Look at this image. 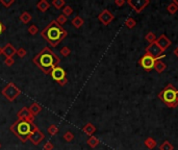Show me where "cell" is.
<instances>
[{
  "instance_id": "b9f144b4",
  "label": "cell",
  "mask_w": 178,
  "mask_h": 150,
  "mask_svg": "<svg viewBox=\"0 0 178 150\" xmlns=\"http://www.w3.org/2000/svg\"><path fill=\"white\" fill-rule=\"evenodd\" d=\"M1 54H3V53H2V47H0V55H1Z\"/></svg>"
},
{
  "instance_id": "ba28073f",
  "label": "cell",
  "mask_w": 178,
  "mask_h": 150,
  "mask_svg": "<svg viewBox=\"0 0 178 150\" xmlns=\"http://www.w3.org/2000/svg\"><path fill=\"white\" fill-rule=\"evenodd\" d=\"M126 3L133 10V12L141 14L150 4V0H128Z\"/></svg>"
},
{
  "instance_id": "cb8c5ba5",
  "label": "cell",
  "mask_w": 178,
  "mask_h": 150,
  "mask_svg": "<svg viewBox=\"0 0 178 150\" xmlns=\"http://www.w3.org/2000/svg\"><path fill=\"white\" fill-rule=\"evenodd\" d=\"M160 150H174V146L169 141H165L160 145Z\"/></svg>"
},
{
  "instance_id": "e575fe53",
  "label": "cell",
  "mask_w": 178,
  "mask_h": 150,
  "mask_svg": "<svg viewBox=\"0 0 178 150\" xmlns=\"http://www.w3.org/2000/svg\"><path fill=\"white\" fill-rule=\"evenodd\" d=\"M27 54V51L25 50L24 48H19L17 49V55L19 56L20 59H23V58H25V55Z\"/></svg>"
},
{
  "instance_id": "836d02e7",
  "label": "cell",
  "mask_w": 178,
  "mask_h": 150,
  "mask_svg": "<svg viewBox=\"0 0 178 150\" xmlns=\"http://www.w3.org/2000/svg\"><path fill=\"white\" fill-rule=\"evenodd\" d=\"M74 139V135L71 132H67L64 133V140L66 142H71Z\"/></svg>"
},
{
  "instance_id": "2e32d148",
  "label": "cell",
  "mask_w": 178,
  "mask_h": 150,
  "mask_svg": "<svg viewBox=\"0 0 178 150\" xmlns=\"http://www.w3.org/2000/svg\"><path fill=\"white\" fill-rule=\"evenodd\" d=\"M49 7H50V3H49L47 0H41V1H39L37 3V9L42 13L47 12Z\"/></svg>"
},
{
  "instance_id": "7a4b0ae2",
  "label": "cell",
  "mask_w": 178,
  "mask_h": 150,
  "mask_svg": "<svg viewBox=\"0 0 178 150\" xmlns=\"http://www.w3.org/2000/svg\"><path fill=\"white\" fill-rule=\"evenodd\" d=\"M40 34L50 44L51 47H56L67 37L68 32L55 20H52L43 29Z\"/></svg>"
},
{
  "instance_id": "4316f807",
  "label": "cell",
  "mask_w": 178,
  "mask_h": 150,
  "mask_svg": "<svg viewBox=\"0 0 178 150\" xmlns=\"http://www.w3.org/2000/svg\"><path fill=\"white\" fill-rule=\"evenodd\" d=\"M167 10H168V13L171 14V15H175V14L177 13V10H178V7L173 3V2H171V3L167 6Z\"/></svg>"
},
{
  "instance_id": "7c38bea8",
  "label": "cell",
  "mask_w": 178,
  "mask_h": 150,
  "mask_svg": "<svg viewBox=\"0 0 178 150\" xmlns=\"http://www.w3.org/2000/svg\"><path fill=\"white\" fill-rule=\"evenodd\" d=\"M155 43H156V44L158 45V47H160L163 51L167 50V49H168L172 44L171 40H170L166 34H160V37L156 39V41H155Z\"/></svg>"
},
{
  "instance_id": "d590c367",
  "label": "cell",
  "mask_w": 178,
  "mask_h": 150,
  "mask_svg": "<svg viewBox=\"0 0 178 150\" xmlns=\"http://www.w3.org/2000/svg\"><path fill=\"white\" fill-rule=\"evenodd\" d=\"M14 64H15V59L13 58H7L4 59V65L6 67H12Z\"/></svg>"
},
{
  "instance_id": "74e56055",
  "label": "cell",
  "mask_w": 178,
  "mask_h": 150,
  "mask_svg": "<svg viewBox=\"0 0 178 150\" xmlns=\"http://www.w3.org/2000/svg\"><path fill=\"white\" fill-rule=\"evenodd\" d=\"M126 3L125 0H115V4L117 5V6H123Z\"/></svg>"
},
{
  "instance_id": "5b68a950",
  "label": "cell",
  "mask_w": 178,
  "mask_h": 150,
  "mask_svg": "<svg viewBox=\"0 0 178 150\" xmlns=\"http://www.w3.org/2000/svg\"><path fill=\"white\" fill-rule=\"evenodd\" d=\"M1 93H2V95L9 100V101L13 102L16 98L21 95V90L17 88L16 84L14 83H9L3 89H2Z\"/></svg>"
},
{
  "instance_id": "603a6c76",
  "label": "cell",
  "mask_w": 178,
  "mask_h": 150,
  "mask_svg": "<svg viewBox=\"0 0 178 150\" xmlns=\"http://www.w3.org/2000/svg\"><path fill=\"white\" fill-rule=\"evenodd\" d=\"M156 35H155L154 32H152V31H149L148 34L145 35V40L147 41L149 44H151V43H154L155 41H156Z\"/></svg>"
},
{
  "instance_id": "d6986e66",
  "label": "cell",
  "mask_w": 178,
  "mask_h": 150,
  "mask_svg": "<svg viewBox=\"0 0 178 150\" xmlns=\"http://www.w3.org/2000/svg\"><path fill=\"white\" fill-rule=\"evenodd\" d=\"M71 22H72V25L75 27V28H80V27L83 25L84 20L80 17V16H76V17H74L72 19Z\"/></svg>"
},
{
  "instance_id": "44dd1931",
  "label": "cell",
  "mask_w": 178,
  "mask_h": 150,
  "mask_svg": "<svg viewBox=\"0 0 178 150\" xmlns=\"http://www.w3.org/2000/svg\"><path fill=\"white\" fill-rule=\"evenodd\" d=\"M144 144H145V146H146L149 150L154 149L155 147H156V145H157L156 141H155L153 138H150V137H149V138H147L146 140H145Z\"/></svg>"
},
{
  "instance_id": "5bb4252c",
  "label": "cell",
  "mask_w": 178,
  "mask_h": 150,
  "mask_svg": "<svg viewBox=\"0 0 178 150\" xmlns=\"http://www.w3.org/2000/svg\"><path fill=\"white\" fill-rule=\"evenodd\" d=\"M83 132L86 133V135L90 136V137H92V136L94 135L95 132H96V127H95V125L93 124V123L89 122V123H87L83 127Z\"/></svg>"
},
{
  "instance_id": "484cf974",
  "label": "cell",
  "mask_w": 178,
  "mask_h": 150,
  "mask_svg": "<svg viewBox=\"0 0 178 150\" xmlns=\"http://www.w3.org/2000/svg\"><path fill=\"white\" fill-rule=\"evenodd\" d=\"M65 1L64 0H53L52 1V5L55 7L56 10H63V7L65 6Z\"/></svg>"
},
{
  "instance_id": "3957f363",
  "label": "cell",
  "mask_w": 178,
  "mask_h": 150,
  "mask_svg": "<svg viewBox=\"0 0 178 150\" xmlns=\"http://www.w3.org/2000/svg\"><path fill=\"white\" fill-rule=\"evenodd\" d=\"M157 97L170 108H176L178 106V90L172 83H168L158 93Z\"/></svg>"
},
{
  "instance_id": "8992f818",
  "label": "cell",
  "mask_w": 178,
  "mask_h": 150,
  "mask_svg": "<svg viewBox=\"0 0 178 150\" xmlns=\"http://www.w3.org/2000/svg\"><path fill=\"white\" fill-rule=\"evenodd\" d=\"M51 77L53 78L54 80L56 81L59 86L64 87L68 83V77H67V73H66L65 69H63L62 67L57 66L50 72Z\"/></svg>"
},
{
  "instance_id": "f1b7e54d",
  "label": "cell",
  "mask_w": 178,
  "mask_h": 150,
  "mask_svg": "<svg viewBox=\"0 0 178 150\" xmlns=\"http://www.w3.org/2000/svg\"><path fill=\"white\" fill-rule=\"evenodd\" d=\"M73 14V9L70 6V5H65L64 9H63V15L66 16V17H69Z\"/></svg>"
},
{
  "instance_id": "ab89813d",
  "label": "cell",
  "mask_w": 178,
  "mask_h": 150,
  "mask_svg": "<svg viewBox=\"0 0 178 150\" xmlns=\"http://www.w3.org/2000/svg\"><path fill=\"white\" fill-rule=\"evenodd\" d=\"M174 55L176 56V58H178V46L174 49Z\"/></svg>"
},
{
  "instance_id": "e0dca14e",
  "label": "cell",
  "mask_w": 178,
  "mask_h": 150,
  "mask_svg": "<svg viewBox=\"0 0 178 150\" xmlns=\"http://www.w3.org/2000/svg\"><path fill=\"white\" fill-rule=\"evenodd\" d=\"M153 69H155V71H156L157 73H163L164 71L167 69V65L161 61V59H157V61L155 62Z\"/></svg>"
},
{
  "instance_id": "9a60e30c",
  "label": "cell",
  "mask_w": 178,
  "mask_h": 150,
  "mask_svg": "<svg viewBox=\"0 0 178 150\" xmlns=\"http://www.w3.org/2000/svg\"><path fill=\"white\" fill-rule=\"evenodd\" d=\"M29 115H31L30 111H29V108L24 106L22 107L20 111L17 113V117H18V120H26V118L28 117Z\"/></svg>"
},
{
  "instance_id": "d6a6232c",
  "label": "cell",
  "mask_w": 178,
  "mask_h": 150,
  "mask_svg": "<svg viewBox=\"0 0 178 150\" xmlns=\"http://www.w3.org/2000/svg\"><path fill=\"white\" fill-rule=\"evenodd\" d=\"M15 3V0H0V4H2L3 6L5 7V9H9V7H10V5Z\"/></svg>"
},
{
  "instance_id": "d4e9b609",
  "label": "cell",
  "mask_w": 178,
  "mask_h": 150,
  "mask_svg": "<svg viewBox=\"0 0 178 150\" xmlns=\"http://www.w3.org/2000/svg\"><path fill=\"white\" fill-rule=\"evenodd\" d=\"M125 25L127 28H129V29H132V28H135L136 25V20L133 18H127L126 19V21H125Z\"/></svg>"
},
{
  "instance_id": "8d00e7d4",
  "label": "cell",
  "mask_w": 178,
  "mask_h": 150,
  "mask_svg": "<svg viewBox=\"0 0 178 150\" xmlns=\"http://www.w3.org/2000/svg\"><path fill=\"white\" fill-rule=\"evenodd\" d=\"M54 148V146H53V144L51 143V142H47V143L44 145V148L43 150H53Z\"/></svg>"
},
{
  "instance_id": "ffe728a7",
  "label": "cell",
  "mask_w": 178,
  "mask_h": 150,
  "mask_svg": "<svg viewBox=\"0 0 178 150\" xmlns=\"http://www.w3.org/2000/svg\"><path fill=\"white\" fill-rule=\"evenodd\" d=\"M87 145L91 147V148H96V147L100 144V140L98 138H96L95 136H92V137H90L89 139H87Z\"/></svg>"
},
{
  "instance_id": "52a82bcc",
  "label": "cell",
  "mask_w": 178,
  "mask_h": 150,
  "mask_svg": "<svg viewBox=\"0 0 178 150\" xmlns=\"http://www.w3.org/2000/svg\"><path fill=\"white\" fill-rule=\"evenodd\" d=\"M163 58H165V55H163L160 59H154V58H152L151 55H149V54L145 53L144 55L139 59V64L141 65L142 68H143L144 70H146L147 72H150V71H151L153 68H154L155 62H156L157 59H163Z\"/></svg>"
},
{
  "instance_id": "f546056e",
  "label": "cell",
  "mask_w": 178,
  "mask_h": 150,
  "mask_svg": "<svg viewBox=\"0 0 178 150\" xmlns=\"http://www.w3.org/2000/svg\"><path fill=\"white\" fill-rule=\"evenodd\" d=\"M67 20H68V18L67 17H66V16H64V15H63V14H62V15H59V17H57L56 18V22L57 23H59V25H64V24L66 23V22H67Z\"/></svg>"
},
{
  "instance_id": "f35d334b",
  "label": "cell",
  "mask_w": 178,
  "mask_h": 150,
  "mask_svg": "<svg viewBox=\"0 0 178 150\" xmlns=\"http://www.w3.org/2000/svg\"><path fill=\"white\" fill-rule=\"evenodd\" d=\"M5 30H6V27H5V25H3V23L0 22V34H3Z\"/></svg>"
},
{
  "instance_id": "277c9868",
  "label": "cell",
  "mask_w": 178,
  "mask_h": 150,
  "mask_svg": "<svg viewBox=\"0 0 178 150\" xmlns=\"http://www.w3.org/2000/svg\"><path fill=\"white\" fill-rule=\"evenodd\" d=\"M32 124L25 121V120H17V121L14 122L13 125L10 126V132L21 142L25 143L29 139V136H30L31 133Z\"/></svg>"
},
{
  "instance_id": "4fadbf2b",
  "label": "cell",
  "mask_w": 178,
  "mask_h": 150,
  "mask_svg": "<svg viewBox=\"0 0 178 150\" xmlns=\"http://www.w3.org/2000/svg\"><path fill=\"white\" fill-rule=\"evenodd\" d=\"M2 53L5 55V58H13V55H15L17 53V49H16L14 46L10 44V43H7V44L4 45V47H2Z\"/></svg>"
},
{
  "instance_id": "9c48e42d",
  "label": "cell",
  "mask_w": 178,
  "mask_h": 150,
  "mask_svg": "<svg viewBox=\"0 0 178 150\" xmlns=\"http://www.w3.org/2000/svg\"><path fill=\"white\" fill-rule=\"evenodd\" d=\"M44 139H45V135L43 133V132H41L40 128L35 124H32V130L28 140L30 141L34 146H38Z\"/></svg>"
},
{
  "instance_id": "ac0fdd59",
  "label": "cell",
  "mask_w": 178,
  "mask_h": 150,
  "mask_svg": "<svg viewBox=\"0 0 178 150\" xmlns=\"http://www.w3.org/2000/svg\"><path fill=\"white\" fill-rule=\"evenodd\" d=\"M28 108H29L30 114H31V115H34V116H37L38 114H40L41 111H42V106H41L39 103H37V102H34L30 105V107H28Z\"/></svg>"
},
{
  "instance_id": "7402d4cb",
  "label": "cell",
  "mask_w": 178,
  "mask_h": 150,
  "mask_svg": "<svg viewBox=\"0 0 178 150\" xmlns=\"http://www.w3.org/2000/svg\"><path fill=\"white\" fill-rule=\"evenodd\" d=\"M31 19H32L31 15L28 12H23V13L21 14V16H20L21 22L24 23V24H28L31 21Z\"/></svg>"
},
{
  "instance_id": "83f0119b",
  "label": "cell",
  "mask_w": 178,
  "mask_h": 150,
  "mask_svg": "<svg viewBox=\"0 0 178 150\" xmlns=\"http://www.w3.org/2000/svg\"><path fill=\"white\" fill-rule=\"evenodd\" d=\"M47 132L50 136H55L56 133L59 132V127H57L55 124H52L47 128Z\"/></svg>"
},
{
  "instance_id": "6da1fadb",
  "label": "cell",
  "mask_w": 178,
  "mask_h": 150,
  "mask_svg": "<svg viewBox=\"0 0 178 150\" xmlns=\"http://www.w3.org/2000/svg\"><path fill=\"white\" fill-rule=\"evenodd\" d=\"M32 63L45 74H50L51 71L59 65L61 59L46 46L32 59Z\"/></svg>"
},
{
  "instance_id": "1f68e13d",
  "label": "cell",
  "mask_w": 178,
  "mask_h": 150,
  "mask_svg": "<svg viewBox=\"0 0 178 150\" xmlns=\"http://www.w3.org/2000/svg\"><path fill=\"white\" fill-rule=\"evenodd\" d=\"M28 32L31 35H35L39 32V28H38L37 25H34V24H32V25H30L28 27Z\"/></svg>"
},
{
  "instance_id": "30bf717a",
  "label": "cell",
  "mask_w": 178,
  "mask_h": 150,
  "mask_svg": "<svg viewBox=\"0 0 178 150\" xmlns=\"http://www.w3.org/2000/svg\"><path fill=\"white\" fill-rule=\"evenodd\" d=\"M145 52H146V54L151 55L152 58H154V59H160L164 55V54H163L164 51L161 50L160 47H158V45L155 42L148 45L146 47V49H145Z\"/></svg>"
},
{
  "instance_id": "7bdbcfd3",
  "label": "cell",
  "mask_w": 178,
  "mask_h": 150,
  "mask_svg": "<svg viewBox=\"0 0 178 150\" xmlns=\"http://www.w3.org/2000/svg\"><path fill=\"white\" fill-rule=\"evenodd\" d=\"M0 148H1V144H0Z\"/></svg>"
},
{
  "instance_id": "4dcf8cb0",
  "label": "cell",
  "mask_w": 178,
  "mask_h": 150,
  "mask_svg": "<svg viewBox=\"0 0 178 150\" xmlns=\"http://www.w3.org/2000/svg\"><path fill=\"white\" fill-rule=\"evenodd\" d=\"M59 52H61V54L64 58H67V56H69L70 55V53H71V50H70V48L69 47H63L61 50H59Z\"/></svg>"
},
{
  "instance_id": "60d3db41",
  "label": "cell",
  "mask_w": 178,
  "mask_h": 150,
  "mask_svg": "<svg viewBox=\"0 0 178 150\" xmlns=\"http://www.w3.org/2000/svg\"><path fill=\"white\" fill-rule=\"evenodd\" d=\"M172 2H173V3L178 7V0H173V1H172Z\"/></svg>"
},
{
  "instance_id": "8fae6325",
  "label": "cell",
  "mask_w": 178,
  "mask_h": 150,
  "mask_svg": "<svg viewBox=\"0 0 178 150\" xmlns=\"http://www.w3.org/2000/svg\"><path fill=\"white\" fill-rule=\"evenodd\" d=\"M115 19V16L109 12L108 10H103L102 12H101L99 15H98V20L100 21L101 23L103 24V25H108L111 22H113Z\"/></svg>"
}]
</instances>
